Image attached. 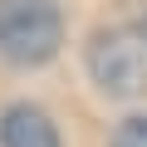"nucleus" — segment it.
I'll return each instance as SVG.
<instances>
[{"label": "nucleus", "mask_w": 147, "mask_h": 147, "mask_svg": "<svg viewBox=\"0 0 147 147\" xmlns=\"http://www.w3.org/2000/svg\"><path fill=\"white\" fill-rule=\"evenodd\" d=\"M64 49V15L54 0H0V59L39 69Z\"/></svg>", "instance_id": "1"}, {"label": "nucleus", "mask_w": 147, "mask_h": 147, "mask_svg": "<svg viewBox=\"0 0 147 147\" xmlns=\"http://www.w3.org/2000/svg\"><path fill=\"white\" fill-rule=\"evenodd\" d=\"M108 147H147V118L137 113V118H123L118 127H113V142Z\"/></svg>", "instance_id": "4"}, {"label": "nucleus", "mask_w": 147, "mask_h": 147, "mask_svg": "<svg viewBox=\"0 0 147 147\" xmlns=\"http://www.w3.org/2000/svg\"><path fill=\"white\" fill-rule=\"evenodd\" d=\"M0 147H64L59 127L34 103H10L0 113Z\"/></svg>", "instance_id": "3"}, {"label": "nucleus", "mask_w": 147, "mask_h": 147, "mask_svg": "<svg viewBox=\"0 0 147 147\" xmlns=\"http://www.w3.org/2000/svg\"><path fill=\"white\" fill-rule=\"evenodd\" d=\"M88 74L108 98H142L147 93V34L127 30V25L93 34Z\"/></svg>", "instance_id": "2"}]
</instances>
